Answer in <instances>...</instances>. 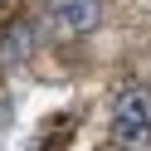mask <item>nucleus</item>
I'll return each mask as SVG.
<instances>
[{"label":"nucleus","mask_w":151,"mask_h":151,"mask_svg":"<svg viewBox=\"0 0 151 151\" xmlns=\"http://www.w3.org/2000/svg\"><path fill=\"white\" fill-rule=\"evenodd\" d=\"M112 141L127 151H141L151 141V93L146 88H127L112 107Z\"/></svg>","instance_id":"1"},{"label":"nucleus","mask_w":151,"mask_h":151,"mask_svg":"<svg viewBox=\"0 0 151 151\" xmlns=\"http://www.w3.org/2000/svg\"><path fill=\"white\" fill-rule=\"evenodd\" d=\"M34 39H39V29H34V20H10L5 29H0V68H20L24 59L34 54Z\"/></svg>","instance_id":"2"},{"label":"nucleus","mask_w":151,"mask_h":151,"mask_svg":"<svg viewBox=\"0 0 151 151\" xmlns=\"http://www.w3.org/2000/svg\"><path fill=\"white\" fill-rule=\"evenodd\" d=\"M59 29L63 34H88V29H98V20H102V5L98 0H68V5H59Z\"/></svg>","instance_id":"3"},{"label":"nucleus","mask_w":151,"mask_h":151,"mask_svg":"<svg viewBox=\"0 0 151 151\" xmlns=\"http://www.w3.org/2000/svg\"><path fill=\"white\" fill-rule=\"evenodd\" d=\"M0 5H5V0H0Z\"/></svg>","instance_id":"4"}]
</instances>
